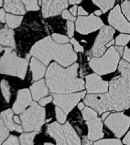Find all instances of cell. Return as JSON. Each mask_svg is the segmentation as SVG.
<instances>
[{
    "label": "cell",
    "instance_id": "32",
    "mask_svg": "<svg viewBox=\"0 0 130 145\" xmlns=\"http://www.w3.org/2000/svg\"><path fill=\"white\" fill-rule=\"evenodd\" d=\"M9 129L5 125L4 122L2 120H0V143L1 145L7 140L9 137Z\"/></svg>",
    "mask_w": 130,
    "mask_h": 145
},
{
    "label": "cell",
    "instance_id": "52",
    "mask_svg": "<svg viewBox=\"0 0 130 145\" xmlns=\"http://www.w3.org/2000/svg\"><path fill=\"white\" fill-rule=\"evenodd\" d=\"M102 14H103V11H101V10H98V11H94V14H95L96 16H100Z\"/></svg>",
    "mask_w": 130,
    "mask_h": 145
},
{
    "label": "cell",
    "instance_id": "5",
    "mask_svg": "<svg viewBox=\"0 0 130 145\" xmlns=\"http://www.w3.org/2000/svg\"><path fill=\"white\" fill-rule=\"evenodd\" d=\"M21 126L25 132H39L46 122V110L36 101L20 115Z\"/></svg>",
    "mask_w": 130,
    "mask_h": 145
},
{
    "label": "cell",
    "instance_id": "26",
    "mask_svg": "<svg viewBox=\"0 0 130 145\" xmlns=\"http://www.w3.org/2000/svg\"><path fill=\"white\" fill-rule=\"evenodd\" d=\"M38 132L32 131V132H26L21 135L19 137L21 145H34V138Z\"/></svg>",
    "mask_w": 130,
    "mask_h": 145
},
{
    "label": "cell",
    "instance_id": "39",
    "mask_svg": "<svg viewBox=\"0 0 130 145\" xmlns=\"http://www.w3.org/2000/svg\"><path fill=\"white\" fill-rule=\"evenodd\" d=\"M72 45H73V48L75 50V52H84V48L80 45V43L78 42L75 39L72 38L71 39Z\"/></svg>",
    "mask_w": 130,
    "mask_h": 145
},
{
    "label": "cell",
    "instance_id": "53",
    "mask_svg": "<svg viewBox=\"0 0 130 145\" xmlns=\"http://www.w3.org/2000/svg\"><path fill=\"white\" fill-rule=\"evenodd\" d=\"M43 145H55V144H52V143H45V144H44Z\"/></svg>",
    "mask_w": 130,
    "mask_h": 145
},
{
    "label": "cell",
    "instance_id": "19",
    "mask_svg": "<svg viewBox=\"0 0 130 145\" xmlns=\"http://www.w3.org/2000/svg\"><path fill=\"white\" fill-rule=\"evenodd\" d=\"M14 111L11 109H7L1 113V120L3 121L5 125L9 129V131H15L19 133L24 131L22 126L17 124L14 121Z\"/></svg>",
    "mask_w": 130,
    "mask_h": 145
},
{
    "label": "cell",
    "instance_id": "31",
    "mask_svg": "<svg viewBox=\"0 0 130 145\" xmlns=\"http://www.w3.org/2000/svg\"><path fill=\"white\" fill-rule=\"evenodd\" d=\"M23 3L25 4V8L27 11H38L40 9V5H39L38 0H21Z\"/></svg>",
    "mask_w": 130,
    "mask_h": 145
},
{
    "label": "cell",
    "instance_id": "3",
    "mask_svg": "<svg viewBox=\"0 0 130 145\" xmlns=\"http://www.w3.org/2000/svg\"><path fill=\"white\" fill-rule=\"evenodd\" d=\"M31 54L27 57H19L13 48L5 47L0 61V72L2 74L13 76L24 79L27 72Z\"/></svg>",
    "mask_w": 130,
    "mask_h": 145
},
{
    "label": "cell",
    "instance_id": "55",
    "mask_svg": "<svg viewBox=\"0 0 130 145\" xmlns=\"http://www.w3.org/2000/svg\"><path fill=\"white\" fill-rule=\"evenodd\" d=\"M39 1V5H42V3H43V0H38Z\"/></svg>",
    "mask_w": 130,
    "mask_h": 145
},
{
    "label": "cell",
    "instance_id": "49",
    "mask_svg": "<svg viewBox=\"0 0 130 145\" xmlns=\"http://www.w3.org/2000/svg\"><path fill=\"white\" fill-rule=\"evenodd\" d=\"M14 121H15V123H17V124H21V117L20 116H18V115L16 116H14Z\"/></svg>",
    "mask_w": 130,
    "mask_h": 145
},
{
    "label": "cell",
    "instance_id": "25",
    "mask_svg": "<svg viewBox=\"0 0 130 145\" xmlns=\"http://www.w3.org/2000/svg\"><path fill=\"white\" fill-rule=\"evenodd\" d=\"M23 20L22 16L14 15L11 14H7L6 18V24L7 26L10 29H15L18 27L21 24V21Z\"/></svg>",
    "mask_w": 130,
    "mask_h": 145
},
{
    "label": "cell",
    "instance_id": "50",
    "mask_svg": "<svg viewBox=\"0 0 130 145\" xmlns=\"http://www.w3.org/2000/svg\"><path fill=\"white\" fill-rule=\"evenodd\" d=\"M68 2H69V4L71 5H76L78 4V3H81L82 2V0H68Z\"/></svg>",
    "mask_w": 130,
    "mask_h": 145
},
{
    "label": "cell",
    "instance_id": "7",
    "mask_svg": "<svg viewBox=\"0 0 130 145\" xmlns=\"http://www.w3.org/2000/svg\"><path fill=\"white\" fill-rule=\"evenodd\" d=\"M115 29L110 26H104L100 29L96 37L94 43L90 51V54L93 57H100L106 53L109 48L115 43L113 36Z\"/></svg>",
    "mask_w": 130,
    "mask_h": 145
},
{
    "label": "cell",
    "instance_id": "40",
    "mask_svg": "<svg viewBox=\"0 0 130 145\" xmlns=\"http://www.w3.org/2000/svg\"><path fill=\"white\" fill-rule=\"evenodd\" d=\"M62 17L63 19H66L67 20H70V21H72L74 22L75 20H76L77 19L75 18V16H73L72 14L70 13V11H67V10H65V11H62Z\"/></svg>",
    "mask_w": 130,
    "mask_h": 145
},
{
    "label": "cell",
    "instance_id": "10",
    "mask_svg": "<svg viewBox=\"0 0 130 145\" xmlns=\"http://www.w3.org/2000/svg\"><path fill=\"white\" fill-rule=\"evenodd\" d=\"M84 103L94 109L98 114H103L113 110L111 101L107 93L103 94H89L84 98Z\"/></svg>",
    "mask_w": 130,
    "mask_h": 145
},
{
    "label": "cell",
    "instance_id": "43",
    "mask_svg": "<svg viewBox=\"0 0 130 145\" xmlns=\"http://www.w3.org/2000/svg\"><path fill=\"white\" fill-rule=\"evenodd\" d=\"M6 18H7V14L5 12V9L2 8L0 10V20L2 24L6 22Z\"/></svg>",
    "mask_w": 130,
    "mask_h": 145
},
{
    "label": "cell",
    "instance_id": "36",
    "mask_svg": "<svg viewBox=\"0 0 130 145\" xmlns=\"http://www.w3.org/2000/svg\"><path fill=\"white\" fill-rule=\"evenodd\" d=\"M121 8L124 15L130 21V1L125 0L121 5Z\"/></svg>",
    "mask_w": 130,
    "mask_h": 145
},
{
    "label": "cell",
    "instance_id": "23",
    "mask_svg": "<svg viewBox=\"0 0 130 145\" xmlns=\"http://www.w3.org/2000/svg\"><path fill=\"white\" fill-rule=\"evenodd\" d=\"M63 129L67 145H82V140L69 122H67L63 125Z\"/></svg>",
    "mask_w": 130,
    "mask_h": 145
},
{
    "label": "cell",
    "instance_id": "30",
    "mask_svg": "<svg viewBox=\"0 0 130 145\" xmlns=\"http://www.w3.org/2000/svg\"><path fill=\"white\" fill-rule=\"evenodd\" d=\"M82 116L85 121H88L98 117V113L94 109L88 106V107H84V110H82Z\"/></svg>",
    "mask_w": 130,
    "mask_h": 145
},
{
    "label": "cell",
    "instance_id": "27",
    "mask_svg": "<svg viewBox=\"0 0 130 145\" xmlns=\"http://www.w3.org/2000/svg\"><path fill=\"white\" fill-rule=\"evenodd\" d=\"M92 2L100 8L103 14L111 9L115 4V0H92Z\"/></svg>",
    "mask_w": 130,
    "mask_h": 145
},
{
    "label": "cell",
    "instance_id": "20",
    "mask_svg": "<svg viewBox=\"0 0 130 145\" xmlns=\"http://www.w3.org/2000/svg\"><path fill=\"white\" fill-rule=\"evenodd\" d=\"M30 71H31L33 80L35 82L42 79L46 72V65L38 59L32 57L30 63Z\"/></svg>",
    "mask_w": 130,
    "mask_h": 145
},
{
    "label": "cell",
    "instance_id": "41",
    "mask_svg": "<svg viewBox=\"0 0 130 145\" xmlns=\"http://www.w3.org/2000/svg\"><path fill=\"white\" fill-rule=\"evenodd\" d=\"M52 101H53V96L52 95H49V96H46V97H43L42 99L39 101V104L42 106H45L46 104H50Z\"/></svg>",
    "mask_w": 130,
    "mask_h": 145
},
{
    "label": "cell",
    "instance_id": "4",
    "mask_svg": "<svg viewBox=\"0 0 130 145\" xmlns=\"http://www.w3.org/2000/svg\"><path fill=\"white\" fill-rule=\"evenodd\" d=\"M107 94L113 110L120 112L130 108V86L122 76L115 77L109 82Z\"/></svg>",
    "mask_w": 130,
    "mask_h": 145
},
{
    "label": "cell",
    "instance_id": "54",
    "mask_svg": "<svg viewBox=\"0 0 130 145\" xmlns=\"http://www.w3.org/2000/svg\"><path fill=\"white\" fill-rule=\"evenodd\" d=\"M3 1H4V0H0V5H1V6H3V3H4Z\"/></svg>",
    "mask_w": 130,
    "mask_h": 145
},
{
    "label": "cell",
    "instance_id": "48",
    "mask_svg": "<svg viewBox=\"0 0 130 145\" xmlns=\"http://www.w3.org/2000/svg\"><path fill=\"white\" fill-rule=\"evenodd\" d=\"M115 48H116V52H118L119 54V55H122L123 54H124V51H125V48H123V46H117L116 45V47H115Z\"/></svg>",
    "mask_w": 130,
    "mask_h": 145
},
{
    "label": "cell",
    "instance_id": "35",
    "mask_svg": "<svg viewBox=\"0 0 130 145\" xmlns=\"http://www.w3.org/2000/svg\"><path fill=\"white\" fill-rule=\"evenodd\" d=\"M51 37H52L55 42L58 43V44L64 45V44H68V42H69V39H68V36H65V35H62V34L53 33L51 36Z\"/></svg>",
    "mask_w": 130,
    "mask_h": 145
},
{
    "label": "cell",
    "instance_id": "28",
    "mask_svg": "<svg viewBox=\"0 0 130 145\" xmlns=\"http://www.w3.org/2000/svg\"><path fill=\"white\" fill-rule=\"evenodd\" d=\"M1 91L5 101L7 103H9L11 99V89L9 82L5 79H2L1 81Z\"/></svg>",
    "mask_w": 130,
    "mask_h": 145
},
{
    "label": "cell",
    "instance_id": "14",
    "mask_svg": "<svg viewBox=\"0 0 130 145\" xmlns=\"http://www.w3.org/2000/svg\"><path fill=\"white\" fill-rule=\"evenodd\" d=\"M68 0H43L42 14L45 18L57 16L66 10Z\"/></svg>",
    "mask_w": 130,
    "mask_h": 145
},
{
    "label": "cell",
    "instance_id": "18",
    "mask_svg": "<svg viewBox=\"0 0 130 145\" xmlns=\"http://www.w3.org/2000/svg\"><path fill=\"white\" fill-rule=\"evenodd\" d=\"M30 91L31 92L32 97L34 101H40L42 98L46 97L50 92V89L46 83V80L40 79L35 82L31 87Z\"/></svg>",
    "mask_w": 130,
    "mask_h": 145
},
{
    "label": "cell",
    "instance_id": "42",
    "mask_svg": "<svg viewBox=\"0 0 130 145\" xmlns=\"http://www.w3.org/2000/svg\"><path fill=\"white\" fill-rule=\"evenodd\" d=\"M123 58L125 61H127L130 63V48H125L124 54H123Z\"/></svg>",
    "mask_w": 130,
    "mask_h": 145
},
{
    "label": "cell",
    "instance_id": "51",
    "mask_svg": "<svg viewBox=\"0 0 130 145\" xmlns=\"http://www.w3.org/2000/svg\"><path fill=\"white\" fill-rule=\"evenodd\" d=\"M78 108L80 110H83L84 109V102L82 103V102H80L79 104H78Z\"/></svg>",
    "mask_w": 130,
    "mask_h": 145
},
{
    "label": "cell",
    "instance_id": "29",
    "mask_svg": "<svg viewBox=\"0 0 130 145\" xmlns=\"http://www.w3.org/2000/svg\"><path fill=\"white\" fill-rule=\"evenodd\" d=\"M94 145H123V142L119 138H107L94 141Z\"/></svg>",
    "mask_w": 130,
    "mask_h": 145
},
{
    "label": "cell",
    "instance_id": "17",
    "mask_svg": "<svg viewBox=\"0 0 130 145\" xmlns=\"http://www.w3.org/2000/svg\"><path fill=\"white\" fill-rule=\"evenodd\" d=\"M46 132L53 140L56 145H67L63 125L58 122H54L47 125Z\"/></svg>",
    "mask_w": 130,
    "mask_h": 145
},
{
    "label": "cell",
    "instance_id": "9",
    "mask_svg": "<svg viewBox=\"0 0 130 145\" xmlns=\"http://www.w3.org/2000/svg\"><path fill=\"white\" fill-rule=\"evenodd\" d=\"M53 104L59 106L68 115L79 101L86 96V91L70 93V94H53Z\"/></svg>",
    "mask_w": 130,
    "mask_h": 145
},
{
    "label": "cell",
    "instance_id": "8",
    "mask_svg": "<svg viewBox=\"0 0 130 145\" xmlns=\"http://www.w3.org/2000/svg\"><path fill=\"white\" fill-rule=\"evenodd\" d=\"M106 126L117 138H122L130 126V116L120 112L110 113L104 120Z\"/></svg>",
    "mask_w": 130,
    "mask_h": 145
},
{
    "label": "cell",
    "instance_id": "38",
    "mask_svg": "<svg viewBox=\"0 0 130 145\" xmlns=\"http://www.w3.org/2000/svg\"><path fill=\"white\" fill-rule=\"evenodd\" d=\"M67 33H68V36L71 38H72L73 36H74V33H75V25H74V23L72 21H70V20H67Z\"/></svg>",
    "mask_w": 130,
    "mask_h": 145
},
{
    "label": "cell",
    "instance_id": "15",
    "mask_svg": "<svg viewBox=\"0 0 130 145\" xmlns=\"http://www.w3.org/2000/svg\"><path fill=\"white\" fill-rule=\"evenodd\" d=\"M32 95L27 88H23L18 91L17 97L12 106L14 113L21 114L32 104Z\"/></svg>",
    "mask_w": 130,
    "mask_h": 145
},
{
    "label": "cell",
    "instance_id": "44",
    "mask_svg": "<svg viewBox=\"0 0 130 145\" xmlns=\"http://www.w3.org/2000/svg\"><path fill=\"white\" fill-rule=\"evenodd\" d=\"M82 145H94L93 141H91V140H89L87 136H84L82 138Z\"/></svg>",
    "mask_w": 130,
    "mask_h": 145
},
{
    "label": "cell",
    "instance_id": "16",
    "mask_svg": "<svg viewBox=\"0 0 130 145\" xmlns=\"http://www.w3.org/2000/svg\"><path fill=\"white\" fill-rule=\"evenodd\" d=\"M88 125V138L91 141H97L102 139L104 136V133L103 131V122L102 119L97 117L93 120L86 121Z\"/></svg>",
    "mask_w": 130,
    "mask_h": 145
},
{
    "label": "cell",
    "instance_id": "24",
    "mask_svg": "<svg viewBox=\"0 0 130 145\" xmlns=\"http://www.w3.org/2000/svg\"><path fill=\"white\" fill-rule=\"evenodd\" d=\"M118 67L121 76L130 86V63L125 60H123L119 62Z\"/></svg>",
    "mask_w": 130,
    "mask_h": 145
},
{
    "label": "cell",
    "instance_id": "34",
    "mask_svg": "<svg viewBox=\"0 0 130 145\" xmlns=\"http://www.w3.org/2000/svg\"><path fill=\"white\" fill-rule=\"evenodd\" d=\"M130 41L129 34H119L116 39L115 44L117 46H124L127 45L128 42Z\"/></svg>",
    "mask_w": 130,
    "mask_h": 145
},
{
    "label": "cell",
    "instance_id": "46",
    "mask_svg": "<svg viewBox=\"0 0 130 145\" xmlns=\"http://www.w3.org/2000/svg\"><path fill=\"white\" fill-rule=\"evenodd\" d=\"M78 14L79 16H86L88 14V13L82 6H79L78 8Z\"/></svg>",
    "mask_w": 130,
    "mask_h": 145
},
{
    "label": "cell",
    "instance_id": "22",
    "mask_svg": "<svg viewBox=\"0 0 130 145\" xmlns=\"http://www.w3.org/2000/svg\"><path fill=\"white\" fill-rule=\"evenodd\" d=\"M0 44L2 46L15 48L16 44L15 40V33L12 29H9L6 27L0 30Z\"/></svg>",
    "mask_w": 130,
    "mask_h": 145
},
{
    "label": "cell",
    "instance_id": "13",
    "mask_svg": "<svg viewBox=\"0 0 130 145\" xmlns=\"http://www.w3.org/2000/svg\"><path fill=\"white\" fill-rule=\"evenodd\" d=\"M85 87L88 94H103L108 92L109 82L103 80L99 75L92 73L85 77Z\"/></svg>",
    "mask_w": 130,
    "mask_h": 145
},
{
    "label": "cell",
    "instance_id": "21",
    "mask_svg": "<svg viewBox=\"0 0 130 145\" xmlns=\"http://www.w3.org/2000/svg\"><path fill=\"white\" fill-rule=\"evenodd\" d=\"M3 6L5 11L12 14L23 15L26 13V8L21 0H4Z\"/></svg>",
    "mask_w": 130,
    "mask_h": 145
},
{
    "label": "cell",
    "instance_id": "47",
    "mask_svg": "<svg viewBox=\"0 0 130 145\" xmlns=\"http://www.w3.org/2000/svg\"><path fill=\"white\" fill-rule=\"evenodd\" d=\"M69 11H70V13L72 14L73 16L76 15V14H77V13H78V7H77V5H73V7H72V8H70Z\"/></svg>",
    "mask_w": 130,
    "mask_h": 145
},
{
    "label": "cell",
    "instance_id": "2",
    "mask_svg": "<svg viewBox=\"0 0 130 145\" xmlns=\"http://www.w3.org/2000/svg\"><path fill=\"white\" fill-rule=\"evenodd\" d=\"M29 54L38 59L46 66L55 61L63 67H68L77 61V54L71 44H58L51 36H46L34 44Z\"/></svg>",
    "mask_w": 130,
    "mask_h": 145
},
{
    "label": "cell",
    "instance_id": "56",
    "mask_svg": "<svg viewBox=\"0 0 130 145\" xmlns=\"http://www.w3.org/2000/svg\"><path fill=\"white\" fill-rule=\"evenodd\" d=\"M129 1H130V0H129Z\"/></svg>",
    "mask_w": 130,
    "mask_h": 145
},
{
    "label": "cell",
    "instance_id": "12",
    "mask_svg": "<svg viewBox=\"0 0 130 145\" xmlns=\"http://www.w3.org/2000/svg\"><path fill=\"white\" fill-rule=\"evenodd\" d=\"M108 22L112 27L121 33L130 34V23L121 12L120 6L116 5L108 15Z\"/></svg>",
    "mask_w": 130,
    "mask_h": 145
},
{
    "label": "cell",
    "instance_id": "33",
    "mask_svg": "<svg viewBox=\"0 0 130 145\" xmlns=\"http://www.w3.org/2000/svg\"><path fill=\"white\" fill-rule=\"evenodd\" d=\"M55 112H56V117L57 122H59L60 124H65L66 121V117L67 114L65 113V111L59 106H56L55 108Z\"/></svg>",
    "mask_w": 130,
    "mask_h": 145
},
{
    "label": "cell",
    "instance_id": "1",
    "mask_svg": "<svg viewBox=\"0 0 130 145\" xmlns=\"http://www.w3.org/2000/svg\"><path fill=\"white\" fill-rule=\"evenodd\" d=\"M78 64L75 63L63 67L56 62L49 65L46 73V83L52 94H70L79 92L85 88L84 79L78 77Z\"/></svg>",
    "mask_w": 130,
    "mask_h": 145
},
{
    "label": "cell",
    "instance_id": "45",
    "mask_svg": "<svg viewBox=\"0 0 130 145\" xmlns=\"http://www.w3.org/2000/svg\"><path fill=\"white\" fill-rule=\"evenodd\" d=\"M123 142L125 145H130V130L128 131V133L125 135L123 140Z\"/></svg>",
    "mask_w": 130,
    "mask_h": 145
},
{
    "label": "cell",
    "instance_id": "6",
    "mask_svg": "<svg viewBox=\"0 0 130 145\" xmlns=\"http://www.w3.org/2000/svg\"><path fill=\"white\" fill-rule=\"evenodd\" d=\"M120 55L115 47H110L103 56L92 57L89 61V66L96 74L107 75L116 71L119 64Z\"/></svg>",
    "mask_w": 130,
    "mask_h": 145
},
{
    "label": "cell",
    "instance_id": "11",
    "mask_svg": "<svg viewBox=\"0 0 130 145\" xmlns=\"http://www.w3.org/2000/svg\"><path fill=\"white\" fill-rule=\"evenodd\" d=\"M104 27V24L98 16L90 14L88 16H79L75 22L76 31L83 35L94 33Z\"/></svg>",
    "mask_w": 130,
    "mask_h": 145
},
{
    "label": "cell",
    "instance_id": "37",
    "mask_svg": "<svg viewBox=\"0 0 130 145\" xmlns=\"http://www.w3.org/2000/svg\"><path fill=\"white\" fill-rule=\"evenodd\" d=\"M2 145H21V144L17 136L10 135Z\"/></svg>",
    "mask_w": 130,
    "mask_h": 145
}]
</instances>
